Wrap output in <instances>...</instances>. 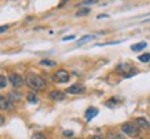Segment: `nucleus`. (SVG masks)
I'll use <instances>...</instances> for the list:
<instances>
[{
    "label": "nucleus",
    "instance_id": "nucleus-1",
    "mask_svg": "<svg viewBox=\"0 0 150 139\" xmlns=\"http://www.w3.org/2000/svg\"><path fill=\"white\" fill-rule=\"evenodd\" d=\"M26 84L33 91H41L46 88V81L43 80L40 76H37V74H29L26 77Z\"/></svg>",
    "mask_w": 150,
    "mask_h": 139
},
{
    "label": "nucleus",
    "instance_id": "nucleus-2",
    "mask_svg": "<svg viewBox=\"0 0 150 139\" xmlns=\"http://www.w3.org/2000/svg\"><path fill=\"white\" fill-rule=\"evenodd\" d=\"M121 131H123V134H125L129 138L139 136V128L137 127L135 123H124L123 126H121Z\"/></svg>",
    "mask_w": 150,
    "mask_h": 139
},
{
    "label": "nucleus",
    "instance_id": "nucleus-3",
    "mask_svg": "<svg viewBox=\"0 0 150 139\" xmlns=\"http://www.w3.org/2000/svg\"><path fill=\"white\" fill-rule=\"evenodd\" d=\"M116 72L121 73L125 79H128V77L134 76L135 73H138V70L134 69V67H132L131 65H128V63H120V65H117V67H116Z\"/></svg>",
    "mask_w": 150,
    "mask_h": 139
},
{
    "label": "nucleus",
    "instance_id": "nucleus-4",
    "mask_svg": "<svg viewBox=\"0 0 150 139\" xmlns=\"http://www.w3.org/2000/svg\"><path fill=\"white\" fill-rule=\"evenodd\" d=\"M69 79H70V74L69 72H66L65 69H59L52 74V80L57 83V84H64V83H68Z\"/></svg>",
    "mask_w": 150,
    "mask_h": 139
},
{
    "label": "nucleus",
    "instance_id": "nucleus-5",
    "mask_svg": "<svg viewBox=\"0 0 150 139\" xmlns=\"http://www.w3.org/2000/svg\"><path fill=\"white\" fill-rule=\"evenodd\" d=\"M8 80H10V83H11V85L15 87V88H19V87L23 85V77L17 74V73H11L8 76Z\"/></svg>",
    "mask_w": 150,
    "mask_h": 139
},
{
    "label": "nucleus",
    "instance_id": "nucleus-6",
    "mask_svg": "<svg viewBox=\"0 0 150 139\" xmlns=\"http://www.w3.org/2000/svg\"><path fill=\"white\" fill-rule=\"evenodd\" d=\"M84 91H86V87L81 84H73V85H70L69 88H66V92H68V94H73V95L83 94Z\"/></svg>",
    "mask_w": 150,
    "mask_h": 139
},
{
    "label": "nucleus",
    "instance_id": "nucleus-7",
    "mask_svg": "<svg viewBox=\"0 0 150 139\" xmlns=\"http://www.w3.org/2000/svg\"><path fill=\"white\" fill-rule=\"evenodd\" d=\"M134 123L137 124L138 128H142V130H150V123L146 120L145 117H137Z\"/></svg>",
    "mask_w": 150,
    "mask_h": 139
},
{
    "label": "nucleus",
    "instance_id": "nucleus-8",
    "mask_svg": "<svg viewBox=\"0 0 150 139\" xmlns=\"http://www.w3.org/2000/svg\"><path fill=\"white\" fill-rule=\"evenodd\" d=\"M13 109V102H10L8 99L0 95V110H11Z\"/></svg>",
    "mask_w": 150,
    "mask_h": 139
},
{
    "label": "nucleus",
    "instance_id": "nucleus-9",
    "mask_svg": "<svg viewBox=\"0 0 150 139\" xmlns=\"http://www.w3.org/2000/svg\"><path fill=\"white\" fill-rule=\"evenodd\" d=\"M48 98H50L51 101H64L65 94L61 92V91H51L50 94H48Z\"/></svg>",
    "mask_w": 150,
    "mask_h": 139
},
{
    "label": "nucleus",
    "instance_id": "nucleus-10",
    "mask_svg": "<svg viewBox=\"0 0 150 139\" xmlns=\"http://www.w3.org/2000/svg\"><path fill=\"white\" fill-rule=\"evenodd\" d=\"M96 114H98V109H96V108H88V109H87V112H86V118H87V121L92 120V118H94Z\"/></svg>",
    "mask_w": 150,
    "mask_h": 139
},
{
    "label": "nucleus",
    "instance_id": "nucleus-11",
    "mask_svg": "<svg viewBox=\"0 0 150 139\" xmlns=\"http://www.w3.org/2000/svg\"><path fill=\"white\" fill-rule=\"evenodd\" d=\"M7 98H8V101L10 102H19L21 99H22V96L19 94H17V92H10L8 95H7Z\"/></svg>",
    "mask_w": 150,
    "mask_h": 139
},
{
    "label": "nucleus",
    "instance_id": "nucleus-12",
    "mask_svg": "<svg viewBox=\"0 0 150 139\" xmlns=\"http://www.w3.org/2000/svg\"><path fill=\"white\" fill-rule=\"evenodd\" d=\"M39 63H40L41 66H47V67H54V66H57V62H55V61H51V59H41Z\"/></svg>",
    "mask_w": 150,
    "mask_h": 139
},
{
    "label": "nucleus",
    "instance_id": "nucleus-13",
    "mask_svg": "<svg viewBox=\"0 0 150 139\" xmlns=\"http://www.w3.org/2000/svg\"><path fill=\"white\" fill-rule=\"evenodd\" d=\"M146 45H147L146 41H141V43H138V44L131 45V50L132 51H142L143 48H146Z\"/></svg>",
    "mask_w": 150,
    "mask_h": 139
},
{
    "label": "nucleus",
    "instance_id": "nucleus-14",
    "mask_svg": "<svg viewBox=\"0 0 150 139\" xmlns=\"http://www.w3.org/2000/svg\"><path fill=\"white\" fill-rule=\"evenodd\" d=\"M26 99H28V102H29V103H37V102H39V98H37V95L32 94V92L26 95Z\"/></svg>",
    "mask_w": 150,
    "mask_h": 139
},
{
    "label": "nucleus",
    "instance_id": "nucleus-15",
    "mask_svg": "<svg viewBox=\"0 0 150 139\" xmlns=\"http://www.w3.org/2000/svg\"><path fill=\"white\" fill-rule=\"evenodd\" d=\"M139 61H141V62H150V54L149 52H146V54H142V55H139Z\"/></svg>",
    "mask_w": 150,
    "mask_h": 139
},
{
    "label": "nucleus",
    "instance_id": "nucleus-16",
    "mask_svg": "<svg viewBox=\"0 0 150 139\" xmlns=\"http://www.w3.org/2000/svg\"><path fill=\"white\" fill-rule=\"evenodd\" d=\"M88 14H90V9H81L76 13V15L77 17H83V15H88Z\"/></svg>",
    "mask_w": 150,
    "mask_h": 139
},
{
    "label": "nucleus",
    "instance_id": "nucleus-17",
    "mask_svg": "<svg viewBox=\"0 0 150 139\" xmlns=\"http://www.w3.org/2000/svg\"><path fill=\"white\" fill-rule=\"evenodd\" d=\"M91 39H94V36L92 35H87V36H83L80 40H79V44L81 45L83 43H86V41H88V40H91Z\"/></svg>",
    "mask_w": 150,
    "mask_h": 139
},
{
    "label": "nucleus",
    "instance_id": "nucleus-18",
    "mask_svg": "<svg viewBox=\"0 0 150 139\" xmlns=\"http://www.w3.org/2000/svg\"><path fill=\"white\" fill-rule=\"evenodd\" d=\"M6 85H7V77L0 74V88H4Z\"/></svg>",
    "mask_w": 150,
    "mask_h": 139
},
{
    "label": "nucleus",
    "instance_id": "nucleus-19",
    "mask_svg": "<svg viewBox=\"0 0 150 139\" xmlns=\"http://www.w3.org/2000/svg\"><path fill=\"white\" fill-rule=\"evenodd\" d=\"M32 139H47V138H46V135L44 134H41V132H36V134L33 135Z\"/></svg>",
    "mask_w": 150,
    "mask_h": 139
},
{
    "label": "nucleus",
    "instance_id": "nucleus-20",
    "mask_svg": "<svg viewBox=\"0 0 150 139\" xmlns=\"http://www.w3.org/2000/svg\"><path fill=\"white\" fill-rule=\"evenodd\" d=\"M108 139H123V138H121V136H120L118 134H113V132H112V134H109Z\"/></svg>",
    "mask_w": 150,
    "mask_h": 139
},
{
    "label": "nucleus",
    "instance_id": "nucleus-21",
    "mask_svg": "<svg viewBox=\"0 0 150 139\" xmlns=\"http://www.w3.org/2000/svg\"><path fill=\"white\" fill-rule=\"evenodd\" d=\"M64 136H69V138H72V136H73V131H69V130L64 131Z\"/></svg>",
    "mask_w": 150,
    "mask_h": 139
},
{
    "label": "nucleus",
    "instance_id": "nucleus-22",
    "mask_svg": "<svg viewBox=\"0 0 150 139\" xmlns=\"http://www.w3.org/2000/svg\"><path fill=\"white\" fill-rule=\"evenodd\" d=\"M8 25H3V26H0V33H3V32H6V30H8Z\"/></svg>",
    "mask_w": 150,
    "mask_h": 139
},
{
    "label": "nucleus",
    "instance_id": "nucleus-23",
    "mask_svg": "<svg viewBox=\"0 0 150 139\" xmlns=\"http://www.w3.org/2000/svg\"><path fill=\"white\" fill-rule=\"evenodd\" d=\"M73 39H74V36H65L62 40H64V41H68V40H73Z\"/></svg>",
    "mask_w": 150,
    "mask_h": 139
},
{
    "label": "nucleus",
    "instance_id": "nucleus-24",
    "mask_svg": "<svg viewBox=\"0 0 150 139\" xmlns=\"http://www.w3.org/2000/svg\"><path fill=\"white\" fill-rule=\"evenodd\" d=\"M91 139H103V138H102L100 135H94V136H92Z\"/></svg>",
    "mask_w": 150,
    "mask_h": 139
},
{
    "label": "nucleus",
    "instance_id": "nucleus-25",
    "mask_svg": "<svg viewBox=\"0 0 150 139\" xmlns=\"http://www.w3.org/2000/svg\"><path fill=\"white\" fill-rule=\"evenodd\" d=\"M3 123H4V117H3V116H1V114H0V126H1Z\"/></svg>",
    "mask_w": 150,
    "mask_h": 139
}]
</instances>
